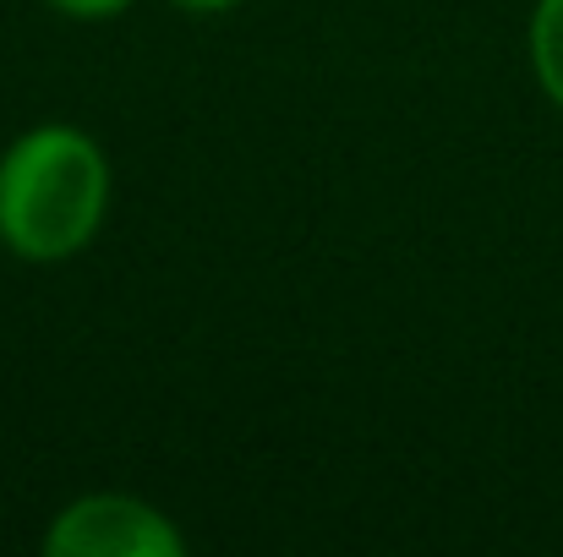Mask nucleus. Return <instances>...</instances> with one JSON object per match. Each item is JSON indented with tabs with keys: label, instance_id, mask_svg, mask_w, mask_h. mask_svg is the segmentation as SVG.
I'll return each mask as SVG.
<instances>
[{
	"label": "nucleus",
	"instance_id": "5",
	"mask_svg": "<svg viewBox=\"0 0 563 557\" xmlns=\"http://www.w3.org/2000/svg\"><path fill=\"white\" fill-rule=\"evenodd\" d=\"M165 5L191 11V16H224V11H235V5H246V0H165Z\"/></svg>",
	"mask_w": 563,
	"mask_h": 557
},
{
	"label": "nucleus",
	"instance_id": "4",
	"mask_svg": "<svg viewBox=\"0 0 563 557\" xmlns=\"http://www.w3.org/2000/svg\"><path fill=\"white\" fill-rule=\"evenodd\" d=\"M44 5L60 11V16H77V22H110V16L132 11L137 0H44Z\"/></svg>",
	"mask_w": 563,
	"mask_h": 557
},
{
	"label": "nucleus",
	"instance_id": "3",
	"mask_svg": "<svg viewBox=\"0 0 563 557\" xmlns=\"http://www.w3.org/2000/svg\"><path fill=\"white\" fill-rule=\"evenodd\" d=\"M526 55L542 99L563 115V0H537L526 22Z\"/></svg>",
	"mask_w": 563,
	"mask_h": 557
},
{
	"label": "nucleus",
	"instance_id": "2",
	"mask_svg": "<svg viewBox=\"0 0 563 557\" xmlns=\"http://www.w3.org/2000/svg\"><path fill=\"white\" fill-rule=\"evenodd\" d=\"M49 557H181L187 536L181 525L137 498V492H82L71 498L49 531H44Z\"/></svg>",
	"mask_w": 563,
	"mask_h": 557
},
{
	"label": "nucleus",
	"instance_id": "1",
	"mask_svg": "<svg viewBox=\"0 0 563 557\" xmlns=\"http://www.w3.org/2000/svg\"><path fill=\"white\" fill-rule=\"evenodd\" d=\"M110 197L104 143L77 121H38L0 148V246L16 263L60 268L99 241Z\"/></svg>",
	"mask_w": 563,
	"mask_h": 557
}]
</instances>
